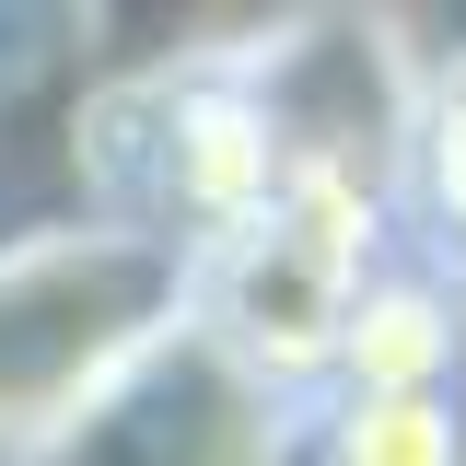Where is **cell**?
<instances>
[{"label": "cell", "mask_w": 466, "mask_h": 466, "mask_svg": "<svg viewBox=\"0 0 466 466\" xmlns=\"http://www.w3.org/2000/svg\"><path fill=\"white\" fill-rule=\"evenodd\" d=\"M58 140H70L58 164H70L82 222H116L140 245H175V257H210L222 233H245L291 175L245 47H187L152 70H116L94 94H70Z\"/></svg>", "instance_id": "6da1fadb"}, {"label": "cell", "mask_w": 466, "mask_h": 466, "mask_svg": "<svg viewBox=\"0 0 466 466\" xmlns=\"http://www.w3.org/2000/svg\"><path fill=\"white\" fill-rule=\"evenodd\" d=\"M187 327H198V257L82 210L12 222L0 233V466H35L82 408H106Z\"/></svg>", "instance_id": "7a4b0ae2"}, {"label": "cell", "mask_w": 466, "mask_h": 466, "mask_svg": "<svg viewBox=\"0 0 466 466\" xmlns=\"http://www.w3.org/2000/svg\"><path fill=\"white\" fill-rule=\"evenodd\" d=\"M397 210L350 175H280V198L257 210L245 233H222L198 257V339L222 350L257 397H315L327 361H339V315L350 291L397 257Z\"/></svg>", "instance_id": "3957f363"}, {"label": "cell", "mask_w": 466, "mask_h": 466, "mask_svg": "<svg viewBox=\"0 0 466 466\" xmlns=\"http://www.w3.org/2000/svg\"><path fill=\"white\" fill-rule=\"evenodd\" d=\"M35 466H280V397H257L222 350L187 327L106 408H82Z\"/></svg>", "instance_id": "277c9868"}, {"label": "cell", "mask_w": 466, "mask_h": 466, "mask_svg": "<svg viewBox=\"0 0 466 466\" xmlns=\"http://www.w3.org/2000/svg\"><path fill=\"white\" fill-rule=\"evenodd\" d=\"M466 373V280L443 257H385L339 315V397H443Z\"/></svg>", "instance_id": "5b68a950"}, {"label": "cell", "mask_w": 466, "mask_h": 466, "mask_svg": "<svg viewBox=\"0 0 466 466\" xmlns=\"http://www.w3.org/2000/svg\"><path fill=\"white\" fill-rule=\"evenodd\" d=\"M280 466H466V373L443 397H315L280 408Z\"/></svg>", "instance_id": "8992f818"}, {"label": "cell", "mask_w": 466, "mask_h": 466, "mask_svg": "<svg viewBox=\"0 0 466 466\" xmlns=\"http://www.w3.org/2000/svg\"><path fill=\"white\" fill-rule=\"evenodd\" d=\"M408 210L431 233V257L466 280V58L420 70V116H408Z\"/></svg>", "instance_id": "52a82bcc"}]
</instances>
